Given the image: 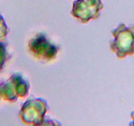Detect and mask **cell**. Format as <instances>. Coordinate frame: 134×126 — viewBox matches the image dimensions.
I'll return each instance as SVG.
<instances>
[{
  "label": "cell",
  "mask_w": 134,
  "mask_h": 126,
  "mask_svg": "<svg viewBox=\"0 0 134 126\" xmlns=\"http://www.w3.org/2000/svg\"><path fill=\"white\" fill-rule=\"evenodd\" d=\"M103 7L100 0H76L73 3L71 15L85 24L91 19L99 18Z\"/></svg>",
  "instance_id": "5b68a950"
},
{
  "label": "cell",
  "mask_w": 134,
  "mask_h": 126,
  "mask_svg": "<svg viewBox=\"0 0 134 126\" xmlns=\"http://www.w3.org/2000/svg\"><path fill=\"white\" fill-rule=\"evenodd\" d=\"M114 40L110 42V50L120 59L134 54V26L120 24L112 30Z\"/></svg>",
  "instance_id": "6da1fadb"
},
{
  "label": "cell",
  "mask_w": 134,
  "mask_h": 126,
  "mask_svg": "<svg viewBox=\"0 0 134 126\" xmlns=\"http://www.w3.org/2000/svg\"><path fill=\"white\" fill-rule=\"evenodd\" d=\"M29 89L28 82L19 74H15L0 85V95L6 101L15 102L26 97Z\"/></svg>",
  "instance_id": "3957f363"
},
{
  "label": "cell",
  "mask_w": 134,
  "mask_h": 126,
  "mask_svg": "<svg viewBox=\"0 0 134 126\" xmlns=\"http://www.w3.org/2000/svg\"><path fill=\"white\" fill-rule=\"evenodd\" d=\"M131 118L132 119V122L130 123V125H134V111L132 112L131 114Z\"/></svg>",
  "instance_id": "52a82bcc"
},
{
  "label": "cell",
  "mask_w": 134,
  "mask_h": 126,
  "mask_svg": "<svg viewBox=\"0 0 134 126\" xmlns=\"http://www.w3.org/2000/svg\"><path fill=\"white\" fill-rule=\"evenodd\" d=\"M28 49L34 57L48 62L56 57L59 48L42 34H38L28 42Z\"/></svg>",
  "instance_id": "277c9868"
},
{
  "label": "cell",
  "mask_w": 134,
  "mask_h": 126,
  "mask_svg": "<svg viewBox=\"0 0 134 126\" xmlns=\"http://www.w3.org/2000/svg\"><path fill=\"white\" fill-rule=\"evenodd\" d=\"M47 108V102L42 99H28L22 106L19 116L24 123L40 125L44 122Z\"/></svg>",
  "instance_id": "7a4b0ae2"
},
{
  "label": "cell",
  "mask_w": 134,
  "mask_h": 126,
  "mask_svg": "<svg viewBox=\"0 0 134 126\" xmlns=\"http://www.w3.org/2000/svg\"><path fill=\"white\" fill-rule=\"evenodd\" d=\"M7 58L6 47L4 43H0V69H2Z\"/></svg>",
  "instance_id": "8992f818"
}]
</instances>
